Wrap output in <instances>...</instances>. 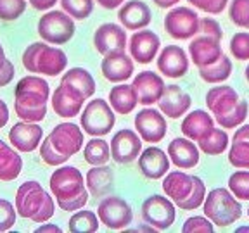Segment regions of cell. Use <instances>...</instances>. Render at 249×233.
Returning a JSON list of instances; mask_svg holds the SVG:
<instances>
[{"instance_id": "1", "label": "cell", "mask_w": 249, "mask_h": 233, "mask_svg": "<svg viewBox=\"0 0 249 233\" xmlns=\"http://www.w3.org/2000/svg\"><path fill=\"white\" fill-rule=\"evenodd\" d=\"M51 95L49 83L38 76L21 78L14 90L16 114L23 121L40 123L47 114V100Z\"/></svg>"}, {"instance_id": "2", "label": "cell", "mask_w": 249, "mask_h": 233, "mask_svg": "<svg viewBox=\"0 0 249 233\" xmlns=\"http://www.w3.org/2000/svg\"><path fill=\"white\" fill-rule=\"evenodd\" d=\"M206 105L216 123L227 130L241 126L249 111L248 102L229 85H218L208 90Z\"/></svg>"}, {"instance_id": "3", "label": "cell", "mask_w": 249, "mask_h": 233, "mask_svg": "<svg viewBox=\"0 0 249 233\" xmlns=\"http://www.w3.org/2000/svg\"><path fill=\"white\" fill-rule=\"evenodd\" d=\"M51 190L55 195L59 209L66 213H74L82 209L89 202V192L85 188L83 175L74 166L57 167L52 173Z\"/></svg>"}, {"instance_id": "4", "label": "cell", "mask_w": 249, "mask_h": 233, "mask_svg": "<svg viewBox=\"0 0 249 233\" xmlns=\"http://www.w3.org/2000/svg\"><path fill=\"white\" fill-rule=\"evenodd\" d=\"M163 190L183 211H194L202 206L206 186L199 176H191L183 171H171L163 182Z\"/></svg>"}, {"instance_id": "5", "label": "cell", "mask_w": 249, "mask_h": 233, "mask_svg": "<svg viewBox=\"0 0 249 233\" xmlns=\"http://www.w3.org/2000/svg\"><path fill=\"white\" fill-rule=\"evenodd\" d=\"M54 199L35 180L24 182L16 192V213L35 223H47L54 216Z\"/></svg>"}, {"instance_id": "6", "label": "cell", "mask_w": 249, "mask_h": 233, "mask_svg": "<svg viewBox=\"0 0 249 233\" xmlns=\"http://www.w3.org/2000/svg\"><path fill=\"white\" fill-rule=\"evenodd\" d=\"M223 31L213 17H202L199 21V33L192 36L189 43V54L197 67L213 64L223 54L222 50Z\"/></svg>"}, {"instance_id": "7", "label": "cell", "mask_w": 249, "mask_h": 233, "mask_svg": "<svg viewBox=\"0 0 249 233\" xmlns=\"http://www.w3.org/2000/svg\"><path fill=\"white\" fill-rule=\"evenodd\" d=\"M23 66L30 73H40L45 76H57L68 66V57L61 49L47 43H31L23 52Z\"/></svg>"}, {"instance_id": "8", "label": "cell", "mask_w": 249, "mask_h": 233, "mask_svg": "<svg viewBox=\"0 0 249 233\" xmlns=\"http://www.w3.org/2000/svg\"><path fill=\"white\" fill-rule=\"evenodd\" d=\"M204 214L213 225L220 228H227L232 223L239 221L242 216V206L237 197L227 188H213L210 194L204 197Z\"/></svg>"}, {"instance_id": "9", "label": "cell", "mask_w": 249, "mask_h": 233, "mask_svg": "<svg viewBox=\"0 0 249 233\" xmlns=\"http://www.w3.org/2000/svg\"><path fill=\"white\" fill-rule=\"evenodd\" d=\"M36 31L43 42L64 45L74 36L76 28H74V21L70 14L62 11H51L40 17Z\"/></svg>"}, {"instance_id": "10", "label": "cell", "mask_w": 249, "mask_h": 233, "mask_svg": "<svg viewBox=\"0 0 249 233\" xmlns=\"http://www.w3.org/2000/svg\"><path fill=\"white\" fill-rule=\"evenodd\" d=\"M116 124V113L104 99H93L87 104L82 114L83 132L90 136H104Z\"/></svg>"}, {"instance_id": "11", "label": "cell", "mask_w": 249, "mask_h": 233, "mask_svg": "<svg viewBox=\"0 0 249 233\" xmlns=\"http://www.w3.org/2000/svg\"><path fill=\"white\" fill-rule=\"evenodd\" d=\"M99 221L109 230H123L133 221V211L124 199L118 195H107L97 207Z\"/></svg>"}, {"instance_id": "12", "label": "cell", "mask_w": 249, "mask_h": 233, "mask_svg": "<svg viewBox=\"0 0 249 233\" xmlns=\"http://www.w3.org/2000/svg\"><path fill=\"white\" fill-rule=\"evenodd\" d=\"M197 12L189 7H175L164 16V30L175 40H189L199 33Z\"/></svg>"}, {"instance_id": "13", "label": "cell", "mask_w": 249, "mask_h": 233, "mask_svg": "<svg viewBox=\"0 0 249 233\" xmlns=\"http://www.w3.org/2000/svg\"><path fill=\"white\" fill-rule=\"evenodd\" d=\"M175 206L163 195H151L142 204V217L156 230H166L175 221Z\"/></svg>"}, {"instance_id": "14", "label": "cell", "mask_w": 249, "mask_h": 233, "mask_svg": "<svg viewBox=\"0 0 249 233\" xmlns=\"http://www.w3.org/2000/svg\"><path fill=\"white\" fill-rule=\"evenodd\" d=\"M135 130L144 142L158 144V142H161V140L166 136L168 124H166V119H164L163 113L156 111V109L145 107L137 113Z\"/></svg>"}, {"instance_id": "15", "label": "cell", "mask_w": 249, "mask_h": 233, "mask_svg": "<svg viewBox=\"0 0 249 233\" xmlns=\"http://www.w3.org/2000/svg\"><path fill=\"white\" fill-rule=\"evenodd\" d=\"M111 157L118 164H128L142 152V138L133 130H120L111 140Z\"/></svg>"}, {"instance_id": "16", "label": "cell", "mask_w": 249, "mask_h": 233, "mask_svg": "<svg viewBox=\"0 0 249 233\" xmlns=\"http://www.w3.org/2000/svg\"><path fill=\"white\" fill-rule=\"evenodd\" d=\"M52 145L57 149L61 154L71 155L78 154L80 149L83 147V132L80 126H76L74 123H61L57 124L49 135Z\"/></svg>"}, {"instance_id": "17", "label": "cell", "mask_w": 249, "mask_h": 233, "mask_svg": "<svg viewBox=\"0 0 249 233\" xmlns=\"http://www.w3.org/2000/svg\"><path fill=\"white\" fill-rule=\"evenodd\" d=\"M126 33L120 24L104 23L95 30L93 33V45L101 55L113 54V52H121L126 47Z\"/></svg>"}, {"instance_id": "18", "label": "cell", "mask_w": 249, "mask_h": 233, "mask_svg": "<svg viewBox=\"0 0 249 233\" xmlns=\"http://www.w3.org/2000/svg\"><path fill=\"white\" fill-rule=\"evenodd\" d=\"M85 100L87 97L82 92H78L74 86L61 82V85L55 88L54 95H52V107L57 116L74 117L78 113H82Z\"/></svg>"}, {"instance_id": "19", "label": "cell", "mask_w": 249, "mask_h": 233, "mask_svg": "<svg viewBox=\"0 0 249 233\" xmlns=\"http://www.w3.org/2000/svg\"><path fill=\"white\" fill-rule=\"evenodd\" d=\"M135 90L137 100L142 105H152L160 100L164 92V82L160 74L152 73V71H140L132 83Z\"/></svg>"}, {"instance_id": "20", "label": "cell", "mask_w": 249, "mask_h": 233, "mask_svg": "<svg viewBox=\"0 0 249 233\" xmlns=\"http://www.w3.org/2000/svg\"><path fill=\"white\" fill-rule=\"evenodd\" d=\"M43 138V130L38 123H30V121H19L9 132V142L19 152H33Z\"/></svg>"}, {"instance_id": "21", "label": "cell", "mask_w": 249, "mask_h": 233, "mask_svg": "<svg viewBox=\"0 0 249 233\" xmlns=\"http://www.w3.org/2000/svg\"><path fill=\"white\" fill-rule=\"evenodd\" d=\"M161 40L152 30H139L130 38V54L139 64H149L158 55Z\"/></svg>"}, {"instance_id": "22", "label": "cell", "mask_w": 249, "mask_h": 233, "mask_svg": "<svg viewBox=\"0 0 249 233\" xmlns=\"http://www.w3.org/2000/svg\"><path fill=\"white\" fill-rule=\"evenodd\" d=\"M158 69L166 78H182L189 71V57L178 45H166L158 57Z\"/></svg>"}, {"instance_id": "23", "label": "cell", "mask_w": 249, "mask_h": 233, "mask_svg": "<svg viewBox=\"0 0 249 233\" xmlns=\"http://www.w3.org/2000/svg\"><path fill=\"white\" fill-rule=\"evenodd\" d=\"M158 102H160L161 113L166 114L171 119H178L180 116H183L191 109L192 99L178 85H168L164 86L163 95Z\"/></svg>"}, {"instance_id": "24", "label": "cell", "mask_w": 249, "mask_h": 233, "mask_svg": "<svg viewBox=\"0 0 249 233\" xmlns=\"http://www.w3.org/2000/svg\"><path fill=\"white\" fill-rule=\"evenodd\" d=\"M102 76L111 83H123L133 74V62L132 57L121 52H113V54L104 55L101 62Z\"/></svg>"}, {"instance_id": "25", "label": "cell", "mask_w": 249, "mask_h": 233, "mask_svg": "<svg viewBox=\"0 0 249 233\" xmlns=\"http://www.w3.org/2000/svg\"><path fill=\"white\" fill-rule=\"evenodd\" d=\"M139 167L149 180H160L170 169V157L160 147H149L139 154Z\"/></svg>"}, {"instance_id": "26", "label": "cell", "mask_w": 249, "mask_h": 233, "mask_svg": "<svg viewBox=\"0 0 249 233\" xmlns=\"http://www.w3.org/2000/svg\"><path fill=\"white\" fill-rule=\"evenodd\" d=\"M118 19L124 30H142L149 26L152 14L145 2L130 0V2H124V5H121V9L118 11Z\"/></svg>"}, {"instance_id": "27", "label": "cell", "mask_w": 249, "mask_h": 233, "mask_svg": "<svg viewBox=\"0 0 249 233\" xmlns=\"http://www.w3.org/2000/svg\"><path fill=\"white\" fill-rule=\"evenodd\" d=\"M168 157L180 169H191L199 163V149L189 138H175L168 145Z\"/></svg>"}, {"instance_id": "28", "label": "cell", "mask_w": 249, "mask_h": 233, "mask_svg": "<svg viewBox=\"0 0 249 233\" xmlns=\"http://www.w3.org/2000/svg\"><path fill=\"white\" fill-rule=\"evenodd\" d=\"M214 128V121L210 116V113L197 109L189 113L182 121V133L189 140H201L202 136H206L211 130Z\"/></svg>"}, {"instance_id": "29", "label": "cell", "mask_w": 249, "mask_h": 233, "mask_svg": "<svg viewBox=\"0 0 249 233\" xmlns=\"http://www.w3.org/2000/svg\"><path fill=\"white\" fill-rule=\"evenodd\" d=\"M229 163L233 167L249 169V124H241L233 133L229 150Z\"/></svg>"}, {"instance_id": "30", "label": "cell", "mask_w": 249, "mask_h": 233, "mask_svg": "<svg viewBox=\"0 0 249 233\" xmlns=\"http://www.w3.org/2000/svg\"><path fill=\"white\" fill-rule=\"evenodd\" d=\"M85 183L93 197H104V195H109V192L113 190L114 173L111 167L101 164V166L89 169V173L85 176Z\"/></svg>"}, {"instance_id": "31", "label": "cell", "mask_w": 249, "mask_h": 233, "mask_svg": "<svg viewBox=\"0 0 249 233\" xmlns=\"http://www.w3.org/2000/svg\"><path fill=\"white\" fill-rule=\"evenodd\" d=\"M23 169L21 155L9 147L4 140H0V182H12L19 176Z\"/></svg>"}, {"instance_id": "32", "label": "cell", "mask_w": 249, "mask_h": 233, "mask_svg": "<svg viewBox=\"0 0 249 233\" xmlns=\"http://www.w3.org/2000/svg\"><path fill=\"white\" fill-rule=\"evenodd\" d=\"M137 104L139 100H137L135 90L132 85H114L109 92V105L113 107L114 113L126 116L133 113Z\"/></svg>"}, {"instance_id": "33", "label": "cell", "mask_w": 249, "mask_h": 233, "mask_svg": "<svg viewBox=\"0 0 249 233\" xmlns=\"http://www.w3.org/2000/svg\"><path fill=\"white\" fill-rule=\"evenodd\" d=\"M197 69H199V76L204 82L210 83V85H216V83H222L225 80H229V76L232 74V61L225 54H222L220 59L214 61L213 64L197 67Z\"/></svg>"}, {"instance_id": "34", "label": "cell", "mask_w": 249, "mask_h": 233, "mask_svg": "<svg viewBox=\"0 0 249 233\" xmlns=\"http://www.w3.org/2000/svg\"><path fill=\"white\" fill-rule=\"evenodd\" d=\"M61 82L74 86V88H76L78 92H82L87 99H90L93 93H95V80H93V76L85 67H73V69L66 71Z\"/></svg>"}, {"instance_id": "35", "label": "cell", "mask_w": 249, "mask_h": 233, "mask_svg": "<svg viewBox=\"0 0 249 233\" xmlns=\"http://www.w3.org/2000/svg\"><path fill=\"white\" fill-rule=\"evenodd\" d=\"M111 157V149L106 140H102L101 136H93L92 140H89L83 149V159L90 164V166H101L106 164Z\"/></svg>"}, {"instance_id": "36", "label": "cell", "mask_w": 249, "mask_h": 233, "mask_svg": "<svg viewBox=\"0 0 249 233\" xmlns=\"http://www.w3.org/2000/svg\"><path fill=\"white\" fill-rule=\"evenodd\" d=\"M99 217L93 211L89 209H78L74 211V214L70 217V232L73 233H93L99 230Z\"/></svg>"}, {"instance_id": "37", "label": "cell", "mask_w": 249, "mask_h": 233, "mask_svg": "<svg viewBox=\"0 0 249 233\" xmlns=\"http://www.w3.org/2000/svg\"><path fill=\"white\" fill-rule=\"evenodd\" d=\"M199 149L208 155H220L229 147V135L223 130L213 128L206 136L197 140Z\"/></svg>"}, {"instance_id": "38", "label": "cell", "mask_w": 249, "mask_h": 233, "mask_svg": "<svg viewBox=\"0 0 249 233\" xmlns=\"http://www.w3.org/2000/svg\"><path fill=\"white\" fill-rule=\"evenodd\" d=\"M229 188L241 200H249V169H239L229 178Z\"/></svg>"}, {"instance_id": "39", "label": "cell", "mask_w": 249, "mask_h": 233, "mask_svg": "<svg viewBox=\"0 0 249 233\" xmlns=\"http://www.w3.org/2000/svg\"><path fill=\"white\" fill-rule=\"evenodd\" d=\"M61 5L66 14L74 19H87L93 11V0H61Z\"/></svg>"}, {"instance_id": "40", "label": "cell", "mask_w": 249, "mask_h": 233, "mask_svg": "<svg viewBox=\"0 0 249 233\" xmlns=\"http://www.w3.org/2000/svg\"><path fill=\"white\" fill-rule=\"evenodd\" d=\"M229 17L235 26L249 30V0H232Z\"/></svg>"}, {"instance_id": "41", "label": "cell", "mask_w": 249, "mask_h": 233, "mask_svg": "<svg viewBox=\"0 0 249 233\" xmlns=\"http://www.w3.org/2000/svg\"><path fill=\"white\" fill-rule=\"evenodd\" d=\"M26 11V0H0V19L16 21Z\"/></svg>"}, {"instance_id": "42", "label": "cell", "mask_w": 249, "mask_h": 233, "mask_svg": "<svg viewBox=\"0 0 249 233\" xmlns=\"http://www.w3.org/2000/svg\"><path fill=\"white\" fill-rule=\"evenodd\" d=\"M40 157L43 159V163L49 164V166H62L70 157L57 150V149L52 145L51 138L47 136L42 142V147H40Z\"/></svg>"}, {"instance_id": "43", "label": "cell", "mask_w": 249, "mask_h": 233, "mask_svg": "<svg viewBox=\"0 0 249 233\" xmlns=\"http://www.w3.org/2000/svg\"><path fill=\"white\" fill-rule=\"evenodd\" d=\"M230 52L239 61H248L249 59V33L239 31L230 38Z\"/></svg>"}, {"instance_id": "44", "label": "cell", "mask_w": 249, "mask_h": 233, "mask_svg": "<svg viewBox=\"0 0 249 233\" xmlns=\"http://www.w3.org/2000/svg\"><path fill=\"white\" fill-rule=\"evenodd\" d=\"M214 230L213 223L204 216H192L189 219H185L182 226L183 233H194V232H201V233H211Z\"/></svg>"}, {"instance_id": "45", "label": "cell", "mask_w": 249, "mask_h": 233, "mask_svg": "<svg viewBox=\"0 0 249 233\" xmlns=\"http://www.w3.org/2000/svg\"><path fill=\"white\" fill-rule=\"evenodd\" d=\"M16 207L5 199H0V232H9L16 223Z\"/></svg>"}, {"instance_id": "46", "label": "cell", "mask_w": 249, "mask_h": 233, "mask_svg": "<svg viewBox=\"0 0 249 233\" xmlns=\"http://www.w3.org/2000/svg\"><path fill=\"white\" fill-rule=\"evenodd\" d=\"M187 2L208 14H222L229 4V0H187Z\"/></svg>"}, {"instance_id": "47", "label": "cell", "mask_w": 249, "mask_h": 233, "mask_svg": "<svg viewBox=\"0 0 249 233\" xmlns=\"http://www.w3.org/2000/svg\"><path fill=\"white\" fill-rule=\"evenodd\" d=\"M14 73H16L14 64L5 57L4 49H2V45H0V88L9 85V83L14 80Z\"/></svg>"}, {"instance_id": "48", "label": "cell", "mask_w": 249, "mask_h": 233, "mask_svg": "<svg viewBox=\"0 0 249 233\" xmlns=\"http://www.w3.org/2000/svg\"><path fill=\"white\" fill-rule=\"evenodd\" d=\"M28 2L36 11H49L51 7H54L57 0H28Z\"/></svg>"}, {"instance_id": "49", "label": "cell", "mask_w": 249, "mask_h": 233, "mask_svg": "<svg viewBox=\"0 0 249 233\" xmlns=\"http://www.w3.org/2000/svg\"><path fill=\"white\" fill-rule=\"evenodd\" d=\"M9 123V107L2 99H0V130Z\"/></svg>"}, {"instance_id": "50", "label": "cell", "mask_w": 249, "mask_h": 233, "mask_svg": "<svg viewBox=\"0 0 249 233\" xmlns=\"http://www.w3.org/2000/svg\"><path fill=\"white\" fill-rule=\"evenodd\" d=\"M124 0H97V4L104 9H116L123 4Z\"/></svg>"}, {"instance_id": "51", "label": "cell", "mask_w": 249, "mask_h": 233, "mask_svg": "<svg viewBox=\"0 0 249 233\" xmlns=\"http://www.w3.org/2000/svg\"><path fill=\"white\" fill-rule=\"evenodd\" d=\"M158 7H161V9H168V7H173L175 4H178L180 0H152Z\"/></svg>"}, {"instance_id": "52", "label": "cell", "mask_w": 249, "mask_h": 233, "mask_svg": "<svg viewBox=\"0 0 249 233\" xmlns=\"http://www.w3.org/2000/svg\"><path fill=\"white\" fill-rule=\"evenodd\" d=\"M36 232L38 233H42V232H61V228H59L57 225H42V226H38L36 228Z\"/></svg>"}, {"instance_id": "53", "label": "cell", "mask_w": 249, "mask_h": 233, "mask_svg": "<svg viewBox=\"0 0 249 233\" xmlns=\"http://www.w3.org/2000/svg\"><path fill=\"white\" fill-rule=\"evenodd\" d=\"M244 74H246V80H248V82H249V66L244 69Z\"/></svg>"}, {"instance_id": "54", "label": "cell", "mask_w": 249, "mask_h": 233, "mask_svg": "<svg viewBox=\"0 0 249 233\" xmlns=\"http://www.w3.org/2000/svg\"><path fill=\"white\" fill-rule=\"evenodd\" d=\"M237 232H249V226H242V228H239Z\"/></svg>"}, {"instance_id": "55", "label": "cell", "mask_w": 249, "mask_h": 233, "mask_svg": "<svg viewBox=\"0 0 249 233\" xmlns=\"http://www.w3.org/2000/svg\"><path fill=\"white\" fill-rule=\"evenodd\" d=\"M248 216H249V209H248Z\"/></svg>"}]
</instances>
